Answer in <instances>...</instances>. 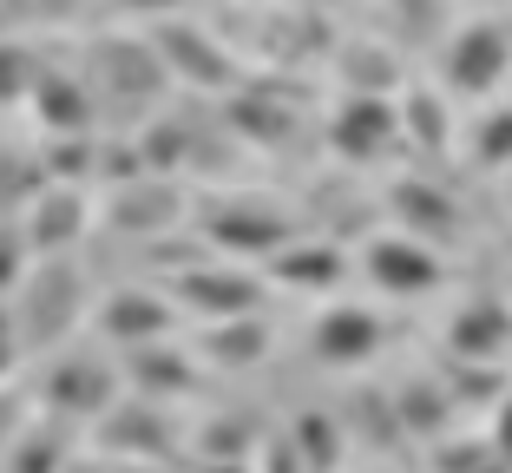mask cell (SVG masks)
Masks as SVG:
<instances>
[{"label":"cell","mask_w":512,"mask_h":473,"mask_svg":"<svg viewBox=\"0 0 512 473\" xmlns=\"http://www.w3.org/2000/svg\"><path fill=\"white\" fill-rule=\"evenodd\" d=\"M440 73H447V92H460V99H486V92L512 73V20L506 14L467 20V27L453 33Z\"/></svg>","instance_id":"obj_1"},{"label":"cell","mask_w":512,"mask_h":473,"mask_svg":"<svg viewBox=\"0 0 512 473\" xmlns=\"http://www.w3.org/2000/svg\"><path fill=\"white\" fill-rule=\"evenodd\" d=\"M73 322H79V276L60 270V263L33 270V276H27V290H20V336H27V349L60 342Z\"/></svg>","instance_id":"obj_2"},{"label":"cell","mask_w":512,"mask_h":473,"mask_svg":"<svg viewBox=\"0 0 512 473\" xmlns=\"http://www.w3.org/2000/svg\"><path fill=\"white\" fill-rule=\"evenodd\" d=\"M151 46H158V60H165L171 79H191V86H211V92H224V86L243 79L237 60H230L211 33H197L191 20H165V27L151 33Z\"/></svg>","instance_id":"obj_3"},{"label":"cell","mask_w":512,"mask_h":473,"mask_svg":"<svg viewBox=\"0 0 512 473\" xmlns=\"http://www.w3.org/2000/svg\"><path fill=\"white\" fill-rule=\"evenodd\" d=\"M381 342H388V322H381L375 309H355V303L322 309L316 329H309V349H316V362H329V368H362V362H375Z\"/></svg>","instance_id":"obj_4"},{"label":"cell","mask_w":512,"mask_h":473,"mask_svg":"<svg viewBox=\"0 0 512 473\" xmlns=\"http://www.w3.org/2000/svg\"><path fill=\"white\" fill-rule=\"evenodd\" d=\"M178 303L197 309V316H256V303H263V283H256L250 270H217V263H191V270H178Z\"/></svg>","instance_id":"obj_5"},{"label":"cell","mask_w":512,"mask_h":473,"mask_svg":"<svg viewBox=\"0 0 512 473\" xmlns=\"http://www.w3.org/2000/svg\"><path fill=\"white\" fill-rule=\"evenodd\" d=\"M394 138H401V112H394L381 92H355L329 125V145L348 158V165H375Z\"/></svg>","instance_id":"obj_6"},{"label":"cell","mask_w":512,"mask_h":473,"mask_svg":"<svg viewBox=\"0 0 512 473\" xmlns=\"http://www.w3.org/2000/svg\"><path fill=\"white\" fill-rule=\"evenodd\" d=\"M368 283L388 296H434L447 283V263L427 244H407V237H381L368 244Z\"/></svg>","instance_id":"obj_7"},{"label":"cell","mask_w":512,"mask_h":473,"mask_svg":"<svg viewBox=\"0 0 512 473\" xmlns=\"http://www.w3.org/2000/svg\"><path fill=\"white\" fill-rule=\"evenodd\" d=\"M512 349V309L499 296H473L447 322V355L453 362H499Z\"/></svg>","instance_id":"obj_8"},{"label":"cell","mask_w":512,"mask_h":473,"mask_svg":"<svg viewBox=\"0 0 512 473\" xmlns=\"http://www.w3.org/2000/svg\"><path fill=\"white\" fill-rule=\"evenodd\" d=\"M388 204H394V217H401L414 237H427V244H453L460 224H467V211H460L440 184H421V178H401L388 191Z\"/></svg>","instance_id":"obj_9"},{"label":"cell","mask_w":512,"mask_h":473,"mask_svg":"<svg viewBox=\"0 0 512 473\" xmlns=\"http://www.w3.org/2000/svg\"><path fill=\"white\" fill-rule=\"evenodd\" d=\"M106 79H112V92H119L125 106H151L171 73H165V60H158L151 40H112L106 46Z\"/></svg>","instance_id":"obj_10"},{"label":"cell","mask_w":512,"mask_h":473,"mask_svg":"<svg viewBox=\"0 0 512 473\" xmlns=\"http://www.w3.org/2000/svg\"><path fill=\"white\" fill-rule=\"evenodd\" d=\"M204 237H211L217 250H230V257H276V250L289 244V224L270 217V211H211Z\"/></svg>","instance_id":"obj_11"},{"label":"cell","mask_w":512,"mask_h":473,"mask_svg":"<svg viewBox=\"0 0 512 473\" xmlns=\"http://www.w3.org/2000/svg\"><path fill=\"white\" fill-rule=\"evenodd\" d=\"M99 329H106L112 342H125V349H138V342H158L171 329V303L151 290H119L106 309H99Z\"/></svg>","instance_id":"obj_12"},{"label":"cell","mask_w":512,"mask_h":473,"mask_svg":"<svg viewBox=\"0 0 512 473\" xmlns=\"http://www.w3.org/2000/svg\"><path fill=\"white\" fill-rule=\"evenodd\" d=\"M86 230V198H79L73 184H53V191H40L33 198V224H27V244L40 250V257H53V250H66Z\"/></svg>","instance_id":"obj_13"},{"label":"cell","mask_w":512,"mask_h":473,"mask_svg":"<svg viewBox=\"0 0 512 473\" xmlns=\"http://www.w3.org/2000/svg\"><path fill=\"white\" fill-rule=\"evenodd\" d=\"M46 401L60 414H106L112 408V375L99 362H60L46 375Z\"/></svg>","instance_id":"obj_14"},{"label":"cell","mask_w":512,"mask_h":473,"mask_svg":"<svg viewBox=\"0 0 512 473\" xmlns=\"http://www.w3.org/2000/svg\"><path fill=\"white\" fill-rule=\"evenodd\" d=\"M270 355V322L256 316H224L204 329V362L211 368H256Z\"/></svg>","instance_id":"obj_15"},{"label":"cell","mask_w":512,"mask_h":473,"mask_svg":"<svg viewBox=\"0 0 512 473\" xmlns=\"http://www.w3.org/2000/svg\"><path fill=\"white\" fill-rule=\"evenodd\" d=\"M171 217H178V191L171 184H119V198H112V224L125 230V237H151V230H165Z\"/></svg>","instance_id":"obj_16"},{"label":"cell","mask_w":512,"mask_h":473,"mask_svg":"<svg viewBox=\"0 0 512 473\" xmlns=\"http://www.w3.org/2000/svg\"><path fill=\"white\" fill-rule=\"evenodd\" d=\"M342 250L335 244H283L270 257V276L276 283H289V290H335L342 283Z\"/></svg>","instance_id":"obj_17"},{"label":"cell","mask_w":512,"mask_h":473,"mask_svg":"<svg viewBox=\"0 0 512 473\" xmlns=\"http://www.w3.org/2000/svg\"><path fill=\"white\" fill-rule=\"evenodd\" d=\"M33 106H40V119L53 125L60 138H79L92 125V92L79 86V79H60V73H33Z\"/></svg>","instance_id":"obj_18"},{"label":"cell","mask_w":512,"mask_h":473,"mask_svg":"<svg viewBox=\"0 0 512 473\" xmlns=\"http://www.w3.org/2000/svg\"><path fill=\"white\" fill-rule=\"evenodd\" d=\"M106 447H119V454H171V428L158 421L151 401H125V408H106Z\"/></svg>","instance_id":"obj_19"},{"label":"cell","mask_w":512,"mask_h":473,"mask_svg":"<svg viewBox=\"0 0 512 473\" xmlns=\"http://www.w3.org/2000/svg\"><path fill=\"white\" fill-rule=\"evenodd\" d=\"M394 414H401V434L407 441H440L453 421V395L440 382H407L394 395Z\"/></svg>","instance_id":"obj_20"},{"label":"cell","mask_w":512,"mask_h":473,"mask_svg":"<svg viewBox=\"0 0 512 473\" xmlns=\"http://www.w3.org/2000/svg\"><path fill=\"white\" fill-rule=\"evenodd\" d=\"M394 112H401V132H407V145H414V152H427V158L447 152V99H440V92L414 86Z\"/></svg>","instance_id":"obj_21"},{"label":"cell","mask_w":512,"mask_h":473,"mask_svg":"<svg viewBox=\"0 0 512 473\" xmlns=\"http://www.w3.org/2000/svg\"><path fill=\"white\" fill-rule=\"evenodd\" d=\"M132 375L145 395H191L197 388V368L178 349H158V342H138L132 349Z\"/></svg>","instance_id":"obj_22"},{"label":"cell","mask_w":512,"mask_h":473,"mask_svg":"<svg viewBox=\"0 0 512 473\" xmlns=\"http://www.w3.org/2000/svg\"><path fill=\"white\" fill-rule=\"evenodd\" d=\"M289 441H296V454H302L309 473H335L342 467V421H329L322 408H302L296 428H289Z\"/></svg>","instance_id":"obj_23"},{"label":"cell","mask_w":512,"mask_h":473,"mask_svg":"<svg viewBox=\"0 0 512 473\" xmlns=\"http://www.w3.org/2000/svg\"><path fill=\"white\" fill-rule=\"evenodd\" d=\"M348 421L362 428L368 447H381V454H401L407 434H401V414H394V395H381V388H355V401H348Z\"/></svg>","instance_id":"obj_24"},{"label":"cell","mask_w":512,"mask_h":473,"mask_svg":"<svg viewBox=\"0 0 512 473\" xmlns=\"http://www.w3.org/2000/svg\"><path fill=\"white\" fill-rule=\"evenodd\" d=\"M230 125H237L243 138H256V145H283L289 138V112L276 106L270 92H237V99H230Z\"/></svg>","instance_id":"obj_25"},{"label":"cell","mask_w":512,"mask_h":473,"mask_svg":"<svg viewBox=\"0 0 512 473\" xmlns=\"http://www.w3.org/2000/svg\"><path fill=\"white\" fill-rule=\"evenodd\" d=\"M473 165H486V171H512V106L486 112V119L473 125Z\"/></svg>","instance_id":"obj_26"},{"label":"cell","mask_w":512,"mask_h":473,"mask_svg":"<svg viewBox=\"0 0 512 473\" xmlns=\"http://www.w3.org/2000/svg\"><path fill=\"white\" fill-rule=\"evenodd\" d=\"M447 388L453 401H499L506 395V375H499L493 362H447Z\"/></svg>","instance_id":"obj_27"},{"label":"cell","mask_w":512,"mask_h":473,"mask_svg":"<svg viewBox=\"0 0 512 473\" xmlns=\"http://www.w3.org/2000/svg\"><path fill=\"white\" fill-rule=\"evenodd\" d=\"M493 460V441L467 434V441H434V473H480Z\"/></svg>","instance_id":"obj_28"},{"label":"cell","mask_w":512,"mask_h":473,"mask_svg":"<svg viewBox=\"0 0 512 473\" xmlns=\"http://www.w3.org/2000/svg\"><path fill=\"white\" fill-rule=\"evenodd\" d=\"M184 145H191V132L158 119V125H145V145H138V158H145V165H178Z\"/></svg>","instance_id":"obj_29"},{"label":"cell","mask_w":512,"mask_h":473,"mask_svg":"<svg viewBox=\"0 0 512 473\" xmlns=\"http://www.w3.org/2000/svg\"><path fill=\"white\" fill-rule=\"evenodd\" d=\"M348 73H355V79H348L355 92H388L394 86V60H388V53H355Z\"/></svg>","instance_id":"obj_30"},{"label":"cell","mask_w":512,"mask_h":473,"mask_svg":"<svg viewBox=\"0 0 512 473\" xmlns=\"http://www.w3.org/2000/svg\"><path fill=\"white\" fill-rule=\"evenodd\" d=\"M33 92V66L20 46H0V99H27Z\"/></svg>","instance_id":"obj_31"},{"label":"cell","mask_w":512,"mask_h":473,"mask_svg":"<svg viewBox=\"0 0 512 473\" xmlns=\"http://www.w3.org/2000/svg\"><path fill=\"white\" fill-rule=\"evenodd\" d=\"M14 473H60V441H53V434H33V441H20Z\"/></svg>","instance_id":"obj_32"},{"label":"cell","mask_w":512,"mask_h":473,"mask_svg":"<svg viewBox=\"0 0 512 473\" xmlns=\"http://www.w3.org/2000/svg\"><path fill=\"white\" fill-rule=\"evenodd\" d=\"M263 473H309L289 434H270V441H263Z\"/></svg>","instance_id":"obj_33"},{"label":"cell","mask_w":512,"mask_h":473,"mask_svg":"<svg viewBox=\"0 0 512 473\" xmlns=\"http://www.w3.org/2000/svg\"><path fill=\"white\" fill-rule=\"evenodd\" d=\"M486 441H493V454H499V460L512 467V388H506V395L493 401V434H486Z\"/></svg>","instance_id":"obj_34"},{"label":"cell","mask_w":512,"mask_h":473,"mask_svg":"<svg viewBox=\"0 0 512 473\" xmlns=\"http://www.w3.org/2000/svg\"><path fill=\"white\" fill-rule=\"evenodd\" d=\"M14 283H20V237L0 230V290H14Z\"/></svg>","instance_id":"obj_35"},{"label":"cell","mask_w":512,"mask_h":473,"mask_svg":"<svg viewBox=\"0 0 512 473\" xmlns=\"http://www.w3.org/2000/svg\"><path fill=\"white\" fill-rule=\"evenodd\" d=\"M14 355H20V329L7 322V303H0V375L14 368Z\"/></svg>","instance_id":"obj_36"},{"label":"cell","mask_w":512,"mask_h":473,"mask_svg":"<svg viewBox=\"0 0 512 473\" xmlns=\"http://www.w3.org/2000/svg\"><path fill=\"white\" fill-rule=\"evenodd\" d=\"M14 7H27V14H40V20H60V14H79V0H14Z\"/></svg>","instance_id":"obj_37"},{"label":"cell","mask_w":512,"mask_h":473,"mask_svg":"<svg viewBox=\"0 0 512 473\" xmlns=\"http://www.w3.org/2000/svg\"><path fill=\"white\" fill-rule=\"evenodd\" d=\"M119 7H125V14H158V20H165V14H178L184 0H119Z\"/></svg>","instance_id":"obj_38"},{"label":"cell","mask_w":512,"mask_h":473,"mask_svg":"<svg viewBox=\"0 0 512 473\" xmlns=\"http://www.w3.org/2000/svg\"><path fill=\"white\" fill-rule=\"evenodd\" d=\"M480 473H512V467H506V460H499V454H493V460H486V467H480Z\"/></svg>","instance_id":"obj_39"},{"label":"cell","mask_w":512,"mask_h":473,"mask_svg":"<svg viewBox=\"0 0 512 473\" xmlns=\"http://www.w3.org/2000/svg\"><path fill=\"white\" fill-rule=\"evenodd\" d=\"M211 473H243V467H237V460H224V467H211Z\"/></svg>","instance_id":"obj_40"},{"label":"cell","mask_w":512,"mask_h":473,"mask_svg":"<svg viewBox=\"0 0 512 473\" xmlns=\"http://www.w3.org/2000/svg\"><path fill=\"white\" fill-rule=\"evenodd\" d=\"M60 473H99V467H60Z\"/></svg>","instance_id":"obj_41"}]
</instances>
